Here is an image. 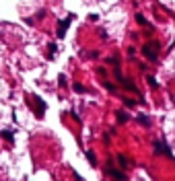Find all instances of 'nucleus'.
<instances>
[{"mask_svg":"<svg viewBox=\"0 0 175 181\" xmlns=\"http://www.w3.org/2000/svg\"><path fill=\"white\" fill-rule=\"evenodd\" d=\"M159 50H161V43H157V41H150V43H146L144 48H142V54H144L148 60H152V62H155V60L159 58Z\"/></svg>","mask_w":175,"mask_h":181,"instance_id":"f257e3e1","label":"nucleus"},{"mask_svg":"<svg viewBox=\"0 0 175 181\" xmlns=\"http://www.w3.org/2000/svg\"><path fill=\"white\" fill-rule=\"evenodd\" d=\"M107 175H109V177H113V179H120V181L128 179V175H126L124 171L113 169V158H109V161H107Z\"/></svg>","mask_w":175,"mask_h":181,"instance_id":"f03ea898","label":"nucleus"},{"mask_svg":"<svg viewBox=\"0 0 175 181\" xmlns=\"http://www.w3.org/2000/svg\"><path fill=\"white\" fill-rule=\"evenodd\" d=\"M72 17H74V15H68L66 21H58V31H56L58 39H62L64 35H66V31H68V27H70V19H72Z\"/></svg>","mask_w":175,"mask_h":181,"instance_id":"7ed1b4c3","label":"nucleus"},{"mask_svg":"<svg viewBox=\"0 0 175 181\" xmlns=\"http://www.w3.org/2000/svg\"><path fill=\"white\" fill-rule=\"evenodd\" d=\"M118 82H122V84H124V86H126L128 91H134V93H136V95H140V91L136 88V84H134V82H130V80H128L126 76H122V74H118Z\"/></svg>","mask_w":175,"mask_h":181,"instance_id":"20e7f679","label":"nucleus"},{"mask_svg":"<svg viewBox=\"0 0 175 181\" xmlns=\"http://www.w3.org/2000/svg\"><path fill=\"white\" fill-rule=\"evenodd\" d=\"M152 146H155V152H157V154H167V156H171V150H169V146H167L165 142H155Z\"/></svg>","mask_w":175,"mask_h":181,"instance_id":"39448f33","label":"nucleus"},{"mask_svg":"<svg viewBox=\"0 0 175 181\" xmlns=\"http://www.w3.org/2000/svg\"><path fill=\"white\" fill-rule=\"evenodd\" d=\"M33 101L37 103V117H43V111H46V103H43V99L37 97V95H33Z\"/></svg>","mask_w":175,"mask_h":181,"instance_id":"423d86ee","label":"nucleus"},{"mask_svg":"<svg viewBox=\"0 0 175 181\" xmlns=\"http://www.w3.org/2000/svg\"><path fill=\"white\" fill-rule=\"evenodd\" d=\"M118 163H120V167H122V169H128V167H130V161H128L124 154H120V156H118Z\"/></svg>","mask_w":175,"mask_h":181,"instance_id":"0eeeda50","label":"nucleus"},{"mask_svg":"<svg viewBox=\"0 0 175 181\" xmlns=\"http://www.w3.org/2000/svg\"><path fill=\"white\" fill-rule=\"evenodd\" d=\"M0 136H2L4 140H8V142H12V140H15V136H12V132H10V130H2V132H0Z\"/></svg>","mask_w":175,"mask_h":181,"instance_id":"6e6552de","label":"nucleus"},{"mask_svg":"<svg viewBox=\"0 0 175 181\" xmlns=\"http://www.w3.org/2000/svg\"><path fill=\"white\" fill-rule=\"evenodd\" d=\"M56 50H58V45H56V43H50V48H48V58H50V60L56 56Z\"/></svg>","mask_w":175,"mask_h":181,"instance_id":"1a4fd4ad","label":"nucleus"},{"mask_svg":"<svg viewBox=\"0 0 175 181\" xmlns=\"http://www.w3.org/2000/svg\"><path fill=\"white\" fill-rule=\"evenodd\" d=\"M86 158H89V163H91L93 167L97 165V161H95V152H93V150H86Z\"/></svg>","mask_w":175,"mask_h":181,"instance_id":"9d476101","label":"nucleus"},{"mask_svg":"<svg viewBox=\"0 0 175 181\" xmlns=\"http://www.w3.org/2000/svg\"><path fill=\"white\" fill-rule=\"evenodd\" d=\"M118 122H120V124H126V122H128V113L118 111Z\"/></svg>","mask_w":175,"mask_h":181,"instance_id":"9b49d317","label":"nucleus"},{"mask_svg":"<svg viewBox=\"0 0 175 181\" xmlns=\"http://www.w3.org/2000/svg\"><path fill=\"white\" fill-rule=\"evenodd\" d=\"M146 80H148V84H150V88H159V82L155 80V76H146Z\"/></svg>","mask_w":175,"mask_h":181,"instance_id":"f8f14e48","label":"nucleus"},{"mask_svg":"<svg viewBox=\"0 0 175 181\" xmlns=\"http://www.w3.org/2000/svg\"><path fill=\"white\" fill-rule=\"evenodd\" d=\"M138 124H142V126H150V120H148L146 115H138Z\"/></svg>","mask_w":175,"mask_h":181,"instance_id":"ddd939ff","label":"nucleus"},{"mask_svg":"<svg viewBox=\"0 0 175 181\" xmlns=\"http://www.w3.org/2000/svg\"><path fill=\"white\" fill-rule=\"evenodd\" d=\"M66 82H68V80H66V76H64V74L58 76V86H66Z\"/></svg>","mask_w":175,"mask_h":181,"instance_id":"4468645a","label":"nucleus"},{"mask_svg":"<svg viewBox=\"0 0 175 181\" xmlns=\"http://www.w3.org/2000/svg\"><path fill=\"white\" fill-rule=\"evenodd\" d=\"M74 91H76V93H84L86 88H84V86H82L80 82H76V84H74Z\"/></svg>","mask_w":175,"mask_h":181,"instance_id":"2eb2a0df","label":"nucleus"},{"mask_svg":"<svg viewBox=\"0 0 175 181\" xmlns=\"http://www.w3.org/2000/svg\"><path fill=\"white\" fill-rule=\"evenodd\" d=\"M136 23H140V25H146V19L142 15H136Z\"/></svg>","mask_w":175,"mask_h":181,"instance_id":"dca6fc26","label":"nucleus"},{"mask_svg":"<svg viewBox=\"0 0 175 181\" xmlns=\"http://www.w3.org/2000/svg\"><path fill=\"white\" fill-rule=\"evenodd\" d=\"M124 103H126V105H130V107H134V105H136V101H132V99H124Z\"/></svg>","mask_w":175,"mask_h":181,"instance_id":"f3484780","label":"nucleus"},{"mask_svg":"<svg viewBox=\"0 0 175 181\" xmlns=\"http://www.w3.org/2000/svg\"><path fill=\"white\" fill-rule=\"evenodd\" d=\"M105 88H107V91H116V86H113L111 82H105Z\"/></svg>","mask_w":175,"mask_h":181,"instance_id":"a211bd4d","label":"nucleus"}]
</instances>
